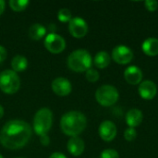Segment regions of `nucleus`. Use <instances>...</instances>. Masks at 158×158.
<instances>
[{
	"mask_svg": "<svg viewBox=\"0 0 158 158\" xmlns=\"http://www.w3.org/2000/svg\"><path fill=\"white\" fill-rule=\"evenodd\" d=\"M31 137V127L21 119H11L0 131V143L6 149L17 150L24 147Z\"/></svg>",
	"mask_w": 158,
	"mask_h": 158,
	"instance_id": "nucleus-1",
	"label": "nucleus"
},
{
	"mask_svg": "<svg viewBox=\"0 0 158 158\" xmlns=\"http://www.w3.org/2000/svg\"><path fill=\"white\" fill-rule=\"evenodd\" d=\"M87 126V118L84 114L77 110H71L65 113L60 119V128L62 132L71 137H78Z\"/></svg>",
	"mask_w": 158,
	"mask_h": 158,
	"instance_id": "nucleus-2",
	"label": "nucleus"
},
{
	"mask_svg": "<svg viewBox=\"0 0 158 158\" xmlns=\"http://www.w3.org/2000/svg\"><path fill=\"white\" fill-rule=\"evenodd\" d=\"M67 64L69 69L74 72H86L92 67L93 58L87 50L77 49L69 54Z\"/></svg>",
	"mask_w": 158,
	"mask_h": 158,
	"instance_id": "nucleus-3",
	"label": "nucleus"
},
{
	"mask_svg": "<svg viewBox=\"0 0 158 158\" xmlns=\"http://www.w3.org/2000/svg\"><path fill=\"white\" fill-rule=\"evenodd\" d=\"M53 124V113L47 107L40 108L33 118V131L39 135H46Z\"/></svg>",
	"mask_w": 158,
	"mask_h": 158,
	"instance_id": "nucleus-4",
	"label": "nucleus"
},
{
	"mask_svg": "<svg viewBox=\"0 0 158 158\" xmlns=\"http://www.w3.org/2000/svg\"><path fill=\"white\" fill-rule=\"evenodd\" d=\"M119 97L118 91L113 85L105 84L100 86L95 92V99L97 103L105 107L115 105Z\"/></svg>",
	"mask_w": 158,
	"mask_h": 158,
	"instance_id": "nucleus-5",
	"label": "nucleus"
},
{
	"mask_svg": "<svg viewBox=\"0 0 158 158\" xmlns=\"http://www.w3.org/2000/svg\"><path fill=\"white\" fill-rule=\"evenodd\" d=\"M20 88V79L17 72L6 69L0 73V90L6 94H13Z\"/></svg>",
	"mask_w": 158,
	"mask_h": 158,
	"instance_id": "nucleus-6",
	"label": "nucleus"
},
{
	"mask_svg": "<svg viewBox=\"0 0 158 158\" xmlns=\"http://www.w3.org/2000/svg\"><path fill=\"white\" fill-rule=\"evenodd\" d=\"M44 44L46 50L51 54H60L66 48L65 39L56 32H50L49 34H47L44 39Z\"/></svg>",
	"mask_w": 158,
	"mask_h": 158,
	"instance_id": "nucleus-7",
	"label": "nucleus"
},
{
	"mask_svg": "<svg viewBox=\"0 0 158 158\" xmlns=\"http://www.w3.org/2000/svg\"><path fill=\"white\" fill-rule=\"evenodd\" d=\"M88 24L87 22L80 17L72 18L71 20L69 22V33L77 39L83 38L88 33Z\"/></svg>",
	"mask_w": 158,
	"mask_h": 158,
	"instance_id": "nucleus-8",
	"label": "nucleus"
},
{
	"mask_svg": "<svg viewBox=\"0 0 158 158\" xmlns=\"http://www.w3.org/2000/svg\"><path fill=\"white\" fill-rule=\"evenodd\" d=\"M112 59L119 65H127L133 59V52L126 45H118L112 50Z\"/></svg>",
	"mask_w": 158,
	"mask_h": 158,
	"instance_id": "nucleus-9",
	"label": "nucleus"
},
{
	"mask_svg": "<svg viewBox=\"0 0 158 158\" xmlns=\"http://www.w3.org/2000/svg\"><path fill=\"white\" fill-rule=\"evenodd\" d=\"M51 88L56 95L61 97L69 95L72 91V85L70 81L64 77H58L55 79L51 83Z\"/></svg>",
	"mask_w": 158,
	"mask_h": 158,
	"instance_id": "nucleus-10",
	"label": "nucleus"
},
{
	"mask_svg": "<svg viewBox=\"0 0 158 158\" xmlns=\"http://www.w3.org/2000/svg\"><path fill=\"white\" fill-rule=\"evenodd\" d=\"M117 127L115 125L114 122L110 121V120H105L103 121L98 129V133L100 138L105 141V142H112L116 136H117Z\"/></svg>",
	"mask_w": 158,
	"mask_h": 158,
	"instance_id": "nucleus-11",
	"label": "nucleus"
},
{
	"mask_svg": "<svg viewBox=\"0 0 158 158\" xmlns=\"http://www.w3.org/2000/svg\"><path fill=\"white\" fill-rule=\"evenodd\" d=\"M138 92L143 99L152 100L156 97L157 94V86L154 81L150 80H145L139 84Z\"/></svg>",
	"mask_w": 158,
	"mask_h": 158,
	"instance_id": "nucleus-12",
	"label": "nucleus"
},
{
	"mask_svg": "<svg viewBox=\"0 0 158 158\" xmlns=\"http://www.w3.org/2000/svg\"><path fill=\"white\" fill-rule=\"evenodd\" d=\"M143 71L142 69L137 66H130L128 67L124 71V78L125 81L131 85H137L140 84L143 81Z\"/></svg>",
	"mask_w": 158,
	"mask_h": 158,
	"instance_id": "nucleus-13",
	"label": "nucleus"
},
{
	"mask_svg": "<svg viewBox=\"0 0 158 158\" xmlns=\"http://www.w3.org/2000/svg\"><path fill=\"white\" fill-rule=\"evenodd\" d=\"M85 148V143L81 138L78 137H71L67 143V149L70 155L73 156H80Z\"/></svg>",
	"mask_w": 158,
	"mask_h": 158,
	"instance_id": "nucleus-14",
	"label": "nucleus"
},
{
	"mask_svg": "<svg viewBox=\"0 0 158 158\" xmlns=\"http://www.w3.org/2000/svg\"><path fill=\"white\" fill-rule=\"evenodd\" d=\"M143 112L138 108H132L129 110L126 114V123L129 128H137L143 122Z\"/></svg>",
	"mask_w": 158,
	"mask_h": 158,
	"instance_id": "nucleus-15",
	"label": "nucleus"
},
{
	"mask_svg": "<svg viewBox=\"0 0 158 158\" xmlns=\"http://www.w3.org/2000/svg\"><path fill=\"white\" fill-rule=\"evenodd\" d=\"M143 52L149 56H158V39L150 37L143 41L142 44Z\"/></svg>",
	"mask_w": 158,
	"mask_h": 158,
	"instance_id": "nucleus-16",
	"label": "nucleus"
},
{
	"mask_svg": "<svg viewBox=\"0 0 158 158\" xmlns=\"http://www.w3.org/2000/svg\"><path fill=\"white\" fill-rule=\"evenodd\" d=\"M111 61V57L109 56V54L106 51H100L98 52L94 58V64L96 68L103 69L108 67V65L110 64Z\"/></svg>",
	"mask_w": 158,
	"mask_h": 158,
	"instance_id": "nucleus-17",
	"label": "nucleus"
},
{
	"mask_svg": "<svg viewBox=\"0 0 158 158\" xmlns=\"http://www.w3.org/2000/svg\"><path fill=\"white\" fill-rule=\"evenodd\" d=\"M46 34V28L40 23H34L29 28V36L34 41H39Z\"/></svg>",
	"mask_w": 158,
	"mask_h": 158,
	"instance_id": "nucleus-18",
	"label": "nucleus"
},
{
	"mask_svg": "<svg viewBox=\"0 0 158 158\" xmlns=\"http://www.w3.org/2000/svg\"><path fill=\"white\" fill-rule=\"evenodd\" d=\"M28 59L24 56H15L11 60V68L15 72H22L28 68Z\"/></svg>",
	"mask_w": 158,
	"mask_h": 158,
	"instance_id": "nucleus-19",
	"label": "nucleus"
},
{
	"mask_svg": "<svg viewBox=\"0 0 158 158\" xmlns=\"http://www.w3.org/2000/svg\"><path fill=\"white\" fill-rule=\"evenodd\" d=\"M29 4H30V2L28 0H10L8 2L10 8L16 12L23 11L24 9H26V7L28 6Z\"/></svg>",
	"mask_w": 158,
	"mask_h": 158,
	"instance_id": "nucleus-20",
	"label": "nucleus"
},
{
	"mask_svg": "<svg viewBox=\"0 0 158 158\" xmlns=\"http://www.w3.org/2000/svg\"><path fill=\"white\" fill-rule=\"evenodd\" d=\"M72 19V14L71 11L69 8L63 7L61 9L58 10L57 12V19L62 22V23H66V22H69Z\"/></svg>",
	"mask_w": 158,
	"mask_h": 158,
	"instance_id": "nucleus-21",
	"label": "nucleus"
},
{
	"mask_svg": "<svg viewBox=\"0 0 158 158\" xmlns=\"http://www.w3.org/2000/svg\"><path fill=\"white\" fill-rule=\"evenodd\" d=\"M85 77H86V80H87L89 82L94 83V82H96V81L99 80L100 75H99V72H98L96 69L91 68L90 69H88V70L85 72Z\"/></svg>",
	"mask_w": 158,
	"mask_h": 158,
	"instance_id": "nucleus-22",
	"label": "nucleus"
},
{
	"mask_svg": "<svg viewBox=\"0 0 158 158\" xmlns=\"http://www.w3.org/2000/svg\"><path fill=\"white\" fill-rule=\"evenodd\" d=\"M137 137V131L133 128H128L124 132V138L128 142H132Z\"/></svg>",
	"mask_w": 158,
	"mask_h": 158,
	"instance_id": "nucleus-23",
	"label": "nucleus"
},
{
	"mask_svg": "<svg viewBox=\"0 0 158 158\" xmlns=\"http://www.w3.org/2000/svg\"><path fill=\"white\" fill-rule=\"evenodd\" d=\"M101 158H119L118 153L114 149H106L101 153Z\"/></svg>",
	"mask_w": 158,
	"mask_h": 158,
	"instance_id": "nucleus-24",
	"label": "nucleus"
},
{
	"mask_svg": "<svg viewBox=\"0 0 158 158\" xmlns=\"http://www.w3.org/2000/svg\"><path fill=\"white\" fill-rule=\"evenodd\" d=\"M144 6L147 10L154 12L158 8V2L156 0H146L144 2Z\"/></svg>",
	"mask_w": 158,
	"mask_h": 158,
	"instance_id": "nucleus-25",
	"label": "nucleus"
},
{
	"mask_svg": "<svg viewBox=\"0 0 158 158\" xmlns=\"http://www.w3.org/2000/svg\"><path fill=\"white\" fill-rule=\"evenodd\" d=\"M40 143L44 146H48L50 144V138H49V136L47 134L40 136Z\"/></svg>",
	"mask_w": 158,
	"mask_h": 158,
	"instance_id": "nucleus-26",
	"label": "nucleus"
},
{
	"mask_svg": "<svg viewBox=\"0 0 158 158\" xmlns=\"http://www.w3.org/2000/svg\"><path fill=\"white\" fill-rule=\"evenodd\" d=\"M6 56H7V52H6V49L4 46L0 45V63L4 62V61L6 60Z\"/></svg>",
	"mask_w": 158,
	"mask_h": 158,
	"instance_id": "nucleus-27",
	"label": "nucleus"
},
{
	"mask_svg": "<svg viewBox=\"0 0 158 158\" xmlns=\"http://www.w3.org/2000/svg\"><path fill=\"white\" fill-rule=\"evenodd\" d=\"M49 158H68L63 153H59V152H56V153H53Z\"/></svg>",
	"mask_w": 158,
	"mask_h": 158,
	"instance_id": "nucleus-28",
	"label": "nucleus"
},
{
	"mask_svg": "<svg viewBox=\"0 0 158 158\" xmlns=\"http://www.w3.org/2000/svg\"><path fill=\"white\" fill-rule=\"evenodd\" d=\"M6 8V2L4 0H0V16L4 13Z\"/></svg>",
	"mask_w": 158,
	"mask_h": 158,
	"instance_id": "nucleus-29",
	"label": "nucleus"
},
{
	"mask_svg": "<svg viewBox=\"0 0 158 158\" xmlns=\"http://www.w3.org/2000/svg\"><path fill=\"white\" fill-rule=\"evenodd\" d=\"M3 116H4V107L0 105V119L3 118Z\"/></svg>",
	"mask_w": 158,
	"mask_h": 158,
	"instance_id": "nucleus-30",
	"label": "nucleus"
},
{
	"mask_svg": "<svg viewBox=\"0 0 158 158\" xmlns=\"http://www.w3.org/2000/svg\"><path fill=\"white\" fill-rule=\"evenodd\" d=\"M0 158H4V157H3V156H2L1 154H0Z\"/></svg>",
	"mask_w": 158,
	"mask_h": 158,
	"instance_id": "nucleus-31",
	"label": "nucleus"
},
{
	"mask_svg": "<svg viewBox=\"0 0 158 158\" xmlns=\"http://www.w3.org/2000/svg\"><path fill=\"white\" fill-rule=\"evenodd\" d=\"M17 158H22V157H17Z\"/></svg>",
	"mask_w": 158,
	"mask_h": 158,
	"instance_id": "nucleus-32",
	"label": "nucleus"
}]
</instances>
